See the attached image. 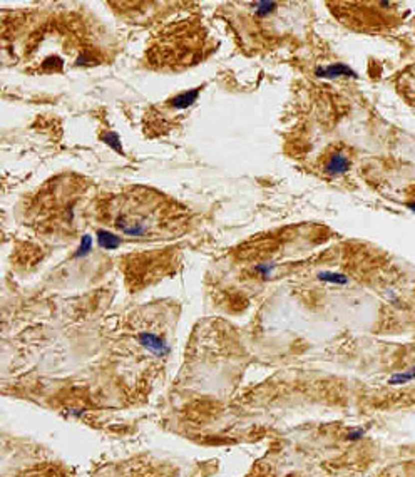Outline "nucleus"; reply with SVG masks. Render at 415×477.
<instances>
[{"instance_id": "20e7f679", "label": "nucleus", "mask_w": 415, "mask_h": 477, "mask_svg": "<svg viewBox=\"0 0 415 477\" xmlns=\"http://www.w3.org/2000/svg\"><path fill=\"white\" fill-rule=\"evenodd\" d=\"M315 75L322 79H335V77H357V72L347 64L337 62V64L325 65V67H318L315 70Z\"/></svg>"}, {"instance_id": "f257e3e1", "label": "nucleus", "mask_w": 415, "mask_h": 477, "mask_svg": "<svg viewBox=\"0 0 415 477\" xmlns=\"http://www.w3.org/2000/svg\"><path fill=\"white\" fill-rule=\"evenodd\" d=\"M121 206H114L111 211V225L126 236L149 238L156 236L161 228V209H156V203L161 196L154 198L146 194L134 196H121Z\"/></svg>"}, {"instance_id": "423d86ee", "label": "nucleus", "mask_w": 415, "mask_h": 477, "mask_svg": "<svg viewBox=\"0 0 415 477\" xmlns=\"http://www.w3.org/2000/svg\"><path fill=\"white\" fill-rule=\"evenodd\" d=\"M97 243L104 250H116L121 246V238L107 230H97Z\"/></svg>"}, {"instance_id": "f03ea898", "label": "nucleus", "mask_w": 415, "mask_h": 477, "mask_svg": "<svg viewBox=\"0 0 415 477\" xmlns=\"http://www.w3.org/2000/svg\"><path fill=\"white\" fill-rule=\"evenodd\" d=\"M137 342L139 345H142L146 350H149L151 354H154L157 357H164L171 352L169 343H166V340L163 337H159L157 333L152 332H141L137 335Z\"/></svg>"}, {"instance_id": "7ed1b4c3", "label": "nucleus", "mask_w": 415, "mask_h": 477, "mask_svg": "<svg viewBox=\"0 0 415 477\" xmlns=\"http://www.w3.org/2000/svg\"><path fill=\"white\" fill-rule=\"evenodd\" d=\"M348 169H350V159H348L343 152L337 151L327 159L323 173H325L327 176H332V178H337V176L345 174Z\"/></svg>"}, {"instance_id": "6e6552de", "label": "nucleus", "mask_w": 415, "mask_h": 477, "mask_svg": "<svg viewBox=\"0 0 415 477\" xmlns=\"http://www.w3.org/2000/svg\"><path fill=\"white\" fill-rule=\"evenodd\" d=\"M412 380H415V365L412 367V369H409V370L394 374L387 380V384L389 385H404V384H409V382H412Z\"/></svg>"}, {"instance_id": "2eb2a0df", "label": "nucleus", "mask_w": 415, "mask_h": 477, "mask_svg": "<svg viewBox=\"0 0 415 477\" xmlns=\"http://www.w3.org/2000/svg\"><path fill=\"white\" fill-rule=\"evenodd\" d=\"M407 208L410 209L412 213H415V201H412V203H407Z\"/></svg>"}, {"instance_id": "4468645a", "label": "nucleus", "mask_w": 415, "mask_h": 477, "mask_svg": "<svg viewBox=\"0 0 415 477\" xmlns=\"http://www.w3.org/2000/svg\"><path fill=\"white\" fill-rule=\"evenodd\" d=\"M387 297H389V300H390V302H394V303L397 302V295H395V293L389 292V293H387Z\"/></svg>"}, {"instance_id": "0eeeda50", "label": "nucleus", "mask_w": 415, "mask_h": 477, "mask_svg": "<svg viewBox=\"0 0 415 477\" xmlns=\"http://www.w3.org/2000/svg\"><path fill=\"white\" fill-rule=\"evenodd\" d=\"M318 280L332 285H348V276L343 273H337V271H320Z\"/></svg>"}, {"instance_id": "1a4fd4ad", "label": "nucleus", "mask_w": 415, "mask_h": 477, "mask_svg": "<svg viewBox=\"0 0 415 477\" xmlns=\"http://www.w3.org/2000/svg\"><path fill=\"white\" fill-rule=\"evenodd\" d=\"M251 7H253V10H255L256 17H268L276 10L278 3L276 2H253Z\"/></svg>"}, {"instance_id": "ddd939ff", "label": "nucleus", "mask_w": 415, "mask_h": 477, "mask_svg": "<svg viewBox=\"0 0 415 477\" xmlns=\"http://www.w3.org/2000/svg\"><path fill=\"white\" fill-rule=\"evenodd\" d=\"M364 436H365V429L357 427V429H352V431H348V434H347V441L355 442V441H360V439L364 437Z\"/></svg>"}, {"instance_id": "f8f14e48", "label": "nucleus", "mask_w": 415, "mask_h": 477, "mask_svg": "<svg viewBox=\"0 0 415 477\" xmlns=\"http://www.w3.org/2000/svg\"><path fill=\"white\" fill-rule=\"evenodd\" d=\"M275 268H276L275 263H258L255 266V271L261 276V278H270V276L273 275Z\"/></svg>"}, {"instance_id": "9b49d317", "label": "nucleus", "mask_w": 415, "mask_h": 477, "mask_svg": "<svg viewBox=\"0 0 415 477\" xmlns=\"http://www.w3.org/2000/svg\"><path fill=\"white\" fill-rule=\"evenodd\" d=\"M90 250H92V238H90L89 235H84L82 240H80L77 251L74 253V258H82V256L87 255Z\"/></svg>"}, {"instance_id": "9d476101", "label": "nucleus", "mask_w": 415, "mask_h": 477, "mask_svg": "<svg viewBox=\"0 0 415 477\" xmlns=\"http://www.w3.org/2000/svg\"><path fill=\"white\" fill-rule=\"evenodd\" d=\"M101 139L106 142L109 147H112L114 151L119 152V154L124 156V151H122V146H121V139H119V136L116 132H107V134H102Z\"/></svg>"}, {"instance_id": "39448f33", "label": "nucleus", "mask_w": 415, "mask_h": 477, "mask_svg": "<svg viewBox=\"0 0 415 477\" xmlns=\"http://www.w3.org/2000/svg\"><path fill=\"white\" fill-rule=\"evenodd\" d=\"M199 90L201 87H196V89H191V90H186V92H181L178 95H174V97H171L168 104L173 109H178V111H183V109H188L193 106L194 102L198 101V95H199Z\"/></svg>"}]
</instances>
